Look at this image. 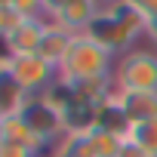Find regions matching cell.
I'll use <instances>...</instances> for the list:
<instances>
[{"label":"cell","instance_id":"obj_1","mask_svg":"<svg viewBox=\"0 0 157 157\" xmlns=\"http://www.w3.org/2000/svg\"><path fill=\"white\" fill-rule=\"evenodd\" d=\"M83 34H90L96 43H102L111 56H123L132 46H139V37L145 34V19H142V13L126 0L123 6H117L111 13H99L96 22Z\"/></svg>","mask_w":157,"mask_h":157},{"label":"cell","instance_id":"obj_2","mask_svg":"<svg viewBox=\"0 0 157 157\" xmlns=\"http://www.w3.org/2000/svg\"><path fill=\"white\" fill-rule=\"evenodd\" d=\"M114 62H117V56H111L90 34H74L71 49H68L65 62L59 65V80L62 83H80V80H96V77H111Z\"/></svg>","mask_w":157,"mask_h":157},{"label":"cell","instance_id":"obj_3","mask_svg":"<svg viewBox=\"0 0 157 157\" xmlns=\"http://www.w3.org/2000/svg\"><path fill=\"white\" fill-rule=\"evenodd\" d=\"M111 77H114V90L157 93V49L154 46H132L129 52L117 56Z\"/></svg>","mask_w":157,"mask_h":157},{"label":"cell","instance_id":"obj_4","mask_svg":"<svg viewBox=\"0 0 157 157\" xmlns=\"http://www.w3.org/2000/svg\"><path fill=\"white\" fill-rule=\"evenodd\" d=\"M10 71L28 96H40L59 80V68L49 65L46 59H40L37 52L34 56H10Z\"/></svg>","mask_w":157,"mask_h":157},{"label":"cell","instance_id":"obj_5","mask_svg":"<svg viewBox=\"0 0 157 157\" xmlns=\"http://www.w3.org/2000/svg\"><path fill=\"white\" fill-rule=\"evenodd\" d=\"M19 117H22L43 142H49V145L68 132V129H65V114H62L52 102H46L43 96H28V102H25V108L19 111Z\"/></svg>","mask_w":157,"mask_h":157},{"label":"cell","instance_id":"obj_6","mask_svg":"<svg viewBox=\"0 0 157 157\" xmlns=\"http://www.w3.org/2000/svg\"><path fill=\"white\" fill-rule=\"evenodd\" d=\"M114 99H117L123 117L129 120V126L157 117V93H142V90H114Z\"/></svg>","mask_w":157,"mask_h":157},{"label":"cell","instance_id":"obj_7","mask_svg":"<svg viewBox=\"0 0 157 157\" xmlns=\"http://www.w3.org/2000/svg\"><path fill=\"white\" fill-rule=\"evenodd\" d=\"M46 25H49V19H25V22L6 37L10 56H34V52H40Z\"/></svg>","mask_w":157,"mask_h":157},{"label":"cell","instance_id":"obj_8","mask_svg":"<svg viewBox=\"0 0 157 157\" xmlns=\"http://www.w3.org/2000/svg\"><path fill=\"white\" fill-rule=\"evenodd\" d=\"M96 16H99V10H96L93 0H68V3H65L49 22L68 28L71 34H83V31L96 22Z\"/></svg>","mask_w":157,"mask_h":157},{"label":"cell","instance_id":"obj_9","mask_svg":"<svg viewBox=\"0 0 157 157\" xmlns=\"http://www.w3.org/2000/svg\"><path fill=\"white\" fill-rule=\"evenodd\" d=\"M28 102V93L19 86V80L10 71V59L0 62V117H13L25 108Z\"/></svg>","mask_w":157,"mask_h":157},{"label":"cell","instance_id":"obj_10","mask_svg":"<svg viewBox=\"0 0 157 157\" xmlns=\"http://www.w3.org/2000/svg\"><path fill=\"white\" fill-rule=\"evenodd\" d=\"M43 157H99V151H96L93 132H65L49 145Z\"/></svg>","mask_w":157,"mask_h":157},{"label":"cell","instance_id":"obj_11","mask_svg":"<svg viewBox=\"0 0 157 157\" xmlns=\"http://www.w3.org/2000/svg\"><path fill=\"white\" fill-rule=\"evenodd\" d=\"M71 40H74V34L68 31V28H62V25H56V22H49L46 25V34H43V43H40V59H46L49 65H62L65 62V56H68V49H71Z\"/></svg>","mask_w":157,"mask_h":157},{"label":"cell","instance_id":"obj_12","mask_svg":"<svg viewBox=\"0 0 157 157\" xmlns=\"http://www.w3.org/2000/svg\"><path fill=\"white\" fill-rule=\"evenodd\" d=\"M126 139L132 145H139L142 151H148L151 157H157V117L145 120V123H132L126 129Z\"/></svg>","mask_w":157,"mask_h":157},{"label":"cell","instance_id":"obj_13","mask_svg":"<svg viewBox=\"0 0 157 157\" xmlns=\"http://www.w3.org/2000/svg\"><path fill=\"white\" fill-rule=\"evenodd\" d=\"M129 3L142 13V19H145V37H151V43L157 49V0H129Z\"/></svg>","mask_w":157,"mask_h":157},{"label":"cell","instance_id":"obj_14","mask_svg":"<svg viewBox=\"0 0 157 157\" xmlns=\"http://www.w3.org/2000/svg\"><path fill=\"white\" fill-rule=\"evenodd\" d=\"M22 22H25V16H22L13 3H3V6H0V37H3V40H6Z\"/></svg>","mask_w":157,"mask_h":157},{"label":"cell","instance_id":"obj_15","mask_svg":"<svg viewBox=\"0 0 157 157\" xmlns=\"http://www.w3.org/2000/svg\"><path fill=\"white\" fill-rule=\"evenodd\" d=\"M0 157H37V154L22 148V145H16V142H3L0 145Z\"/></svg>","mask_w":157,"mask_h":157},{"label":"cell","instance_id":"obj_16","mask_svg":"<svg viewBox=\"0 0 157 157\" xmlns=\"http://www.w3.org/2000/svg\"><path fill=\"white\" fill-rule=\"evenodd\" d=\"M117 157H151V154H148V151H142V148H139V145H132V142H129V139H126V142H123V148H120V154H117Z\"/></svg>","mask_w":157,"mask_h":157},{"label":"cell","instance_id":"obj_17","mask_svg":"<svg viewBox=\"0 0 157 157\" xmlns=\"http://www.w3.org/2000/svg\"><path fill=\"white\" fill-rule=\"evenodd\" d=\"M93 3H96V10H99V13H111V10L123 6L126 0H93Z\"/></svg>","mask_w":157,"mask_h":157},{"label":"cell","instance_id":"obj_18","mask_svg":"<svg viewBox=\"0 0 157 157\" xmlns=\"http://www.w3.org/2000/svg\"><path fill=\"white\" fill-rule=\"evenodd\" d=\"M65 3H68V0H43V13H46V19H52Z\"/></svg>","mask_w":157,"mask_h":157},{"label":"cell","instance_id":"obj_19","mask_svg":"<svg viewBox=\"0 0 157 157\" xmlns=\"http://www.w3.org/2000/svg\"><path fill=\"white\" fill-rule=\"evenodd\" d=\"M6 142V123H3V117H0V145Z\"/></svg>","mask_w":157,"mask_h":157}]
</instances>
